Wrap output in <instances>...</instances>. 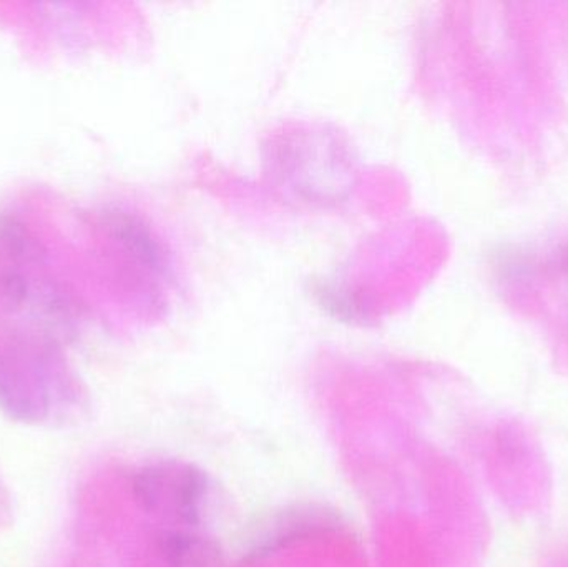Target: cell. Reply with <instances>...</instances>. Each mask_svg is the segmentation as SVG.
<instances>
[{"label": "cell", "instance_id": "cell-1", "mask_svg": "<svg viewBox=\"0 0 568 567\" xmlns=\"http://www.w3.org/2000/svg\"><path fill=\"white\" fill-rule=\"evenodd\" d=\"M0 305L26 328L17 335L57 345L72 332L75 305L50 275L45 253L22 223L0 222Z\"/></svg>", "mask_w": 568, "mask_h": 567}, {"label": "cell", "instance_id": "cell-2", "mask_svg": "<svg viewBox=\"0 0 568 567\" xmlns=\"http://www.w3.org/2000/svg\"><path fill=\"white\" fill-rule=\"evenodd\" d=\"M72 393L57 345L16 335L0 352V408L9 418L45 422Z\"/></svg>", "mask_w": 568, "mask_h": 567}, {"label": "cell", "instance_id": "cell-3", "mask_svg": "<svg viewBox=\"0 0 568 567\" xmlns=\"http://www.w3.org/2000/svg\"><path fill=\"white\" fill-rule=\"evenodd\" d=\"M132 489L143 512L195 528L202 523L210 485L205 473L195 465L165 462L140 469Z\"/></svg>", "mask_w": 568, "mask_h": 567}, {"label": "cell", "instance_id": "cell-4", "mask_svg": "<svg viewBox=\"0 0 568 567\" xmlns=\"http://www.w3.org/2000/svg\"><path fill=\"white\" fill-rule=\"evenodd\" d=\"M160 555L165 567H220L222 553L219 546L193 531V528L170 529L159 539Z\"/></svg>", "mask_w": 568, "mask_h": 567}, {"label": "cell", "instance_id": "cell-5", "mask_svg": "<svg viewBox=\"0 0 568 567\" xmlns=\"http://www.w3.org/2000/svg\"><path fill=\"white\" fill-rule=\"evenodd\" d=\"M317 295L321 296V305L324 308L331 310L333 315L337 318L344 320H361L366 316V306L359 302V298L341 288H321L317 290Z\"/></svg>", "mask_w": 568, "mask_h": 567}, {"label": "cell", "instance_id": "cell-6", "mask_svg": "<svg viewBox=\"0 0 568 567\" xmlns=\"http://www.w3.org/2000/svg\"><path fill=\"white\" fill-rule=\"evenodd\" d=\"M2 509H3V498H2V493H0V513H2Z\"/></svg>", "mask_w": 568, "mask_h": 567}]
</instances>
